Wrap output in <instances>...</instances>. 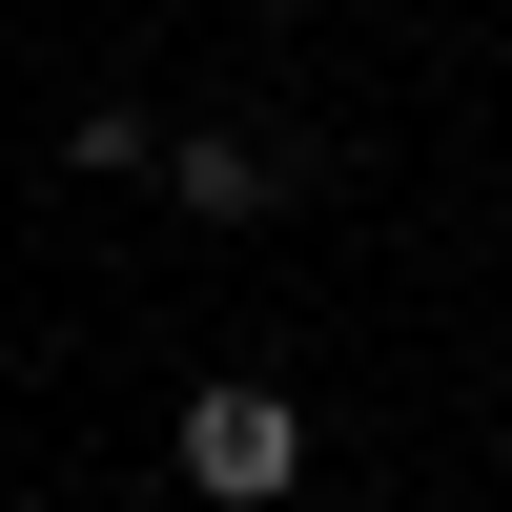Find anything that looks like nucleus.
I'll return each instance as SVG.
<instances>
[{
  "instance_id": "1",
  "label": "nucleus",
  "mask_w": 512,
  "mask_h": 512,
  "mask_svg": "<svg viewBox=\"0 0 512 512\" xmlns=\"http://www.w3.org/2000/svg\"><path fill=\"white\" fill-rule=\"evenodd\" d=\"M185 472L246 492V512H287V492H308V410H287V390H205L185 410Z\"/></svg>"
},
{
  "instance_id": "2",
  "label": "nucleus",
  "mask_w": 512,
  "mask_h": 512,
  "mask_svg": "<svg viewBox=\"0 0 512 512\" xmlns=\"http://www.w3.org/2000/svg\"><path fill=\"white\" fill-rule=\"evenodd\" d=\"M287 512H308V492H287Z\"/></svg>"
}]
</instances>
